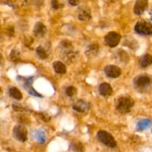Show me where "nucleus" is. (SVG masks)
I'll return each instance as SVG.
<instances>
[{"instance_id": "obj_10", "label": "nucleus", "mask_w": 152, "mask_h": 152, "mask_svg": "<svg viewBox=\"0 0 152 152\" xmlns=\"http://www.w3.org/2000/svg\"><path fill=\"white\" fill-rule=\"evenodd\" d=\"M33 32H34L35 37H38V38H42L45 35L46 32H47V28L42 22H38L34 25Z\"/></svg>"}, {"instance_id": "obj_21", "label": "nucleus", "mask_w": 152, "mask_h": 152, "mask_svg": "<svg viewBox=\"0 0 152 152\" xmlns=\"http://www.w3.org/2000/svg\"><path fill=\"white\" fill-rule=\"evenodd\" d=\"M37 54L38 55L39 58L42 60L47 59L48 57V52H46V50L42 47V46H39V47H37Z\"/></svg>"}, {"instance_id": "obj_8", "label": "nucleus", "mask_w": 152, "mask_h": 152, "mask_svg": "<svg viewBox=\"0 0 152 152\" xmlns=\"http://www.w3.org/2000/svg\"><path fill=\"white\" fill-rule=\"evenodd\" d=\"M105 73L108 77H112V78H116L120 76L121 75V69L120 67L114 65H108L105 68Z\"/></svg>"}, {"instance_id": "obj_22", "label": "nucleus", "mask_w": 152, "mask_h": 152, "mask_svg": "<svg viewBox=\"0 0 152 152\" xmlns=\"http://www.w3.org/2000/svg\"><path fill=\"white\" fill-rule=\"evenodd\" d=\"M77 88L73 86H70L66 88V89H65V93H66V95L68 96L72 97L77 93Z\"/></svg>"}, {"instance_id": "obj_4", "label": "nucleus", "mask_w": 152, "mask_h": 152, "mask_svg": "<svg viewBox=\"0 0 152 152\" xmlns=\"http://www.w3.org/2000/svg\"><path fill=\"white\" fill-rule=\"evenodd\" d=\"M134 30L137 34L141 35L152 34V24L147 21H139L134 27Z\"/></svg>"}, {"instance_id": "obj_17", "label": "nucleus", "mask_w": 152, "mask_h": 152, "mask_svg": "<svg viewBox=\"0 0 152 152\" xmlns=\"http://www.w3.org/2000/svg\"><path fill=\"white\" fill-rule=\"evenodd\" d=\"M53 67L54 71L58 74H65L66 72L67 68L65 64L61 61H55L53 63Z\"/></svg>"}, {"instance_id": "obj_27", "label": "nucleus", "mask_w": 152, "mask_h": 152, "mask_svg": "<svg viewBox=\"0 0 152 152\" xmlns=\"http://www.w3.org/2000/svg\"><path fill=\"white\" fill-rule=\"evenodd\" d=\"M1 87H0V93H1Z\"/></svg>"}, {"instance_id": "obj_1", "label": "nucleus", "mask_w": 152, "mask_h": 152, "mask_svg": "<svg viewBox=\"0 0 152 152\" xmlns=\"http://www.w3.org/2000/svg\"><path fill=\"white\" fill-rule=\"evenodd\" d=\"M134 86L140 92H146L152 86V78L146 74L137 75L134 79Z\"/></svg>"}, {"instance_id": "obj_9", "label": "nucleus", "mask_w": 152, "mask_h": 152, "mask_svg": "<svg viewBox=\"0 0 152 152\" xmlns=\"http://www.w3.org/2000/svg\"><path fill=\"white\" fill-rule=\"evenodd\" d=\"M148 5V0H137L134 7V12L137 15H141L145 11Z\"/></svg>"}, {"instance_id": "obj_16", "label": "nucleus", "mask_w": 152, "mask_h": 152, "mask_svg": "<svg viewBox=\"0 0 152 152\" xmlns=\"http://www.w3.org/2000/svg\"><path fill=\"white\" fill-rule=\"evenodd\" d=\"M140 66L142 68H146L152 63V55L149 54L143 55L140 58Z\"/></svg>"}, {"instance_id": "obj_19", "label": "nucleus", "mask_w": 152, "mask_h": 152, "mask_svg": "<svg viewBox=\"0 0 152 152\" xmlns=\"http://www.w3.org/2000/svg\"><path fill=\"white\" fill-rule=\"evenodd\" d=\"M9 95L11 96L12 98H15L16 100H21L22 98V94L20 92L19 89L14 86H11L9 89Z\"/></svg>"}, {"instance_id": "obj_18", "label": "nucleus", "mask_w": 152, "mask_h": 152, "mask_svg": "<svg viewBox=\"0 0 152 152\" xmlns=\"http://www.w3.org/2000/svg\"><path fill=\"white\" fill-rule=\"evenodd\" d=\"M99 52V46L96 43H93L88 47L86 55L88 57H95Z\"/></svg>"}, {"instance_id": "obj_11", "label": "nucleus", "mask_w": 152, "mask_h": 152, "mask_svg": "<svg viewBox=\"0 0 152 152\" xmlns=\"http://www.w3.org/2000/svg\"><path fill=\"white\" fill-rule=\"evenodd\" d=\"M73 109L78 113H85L88 109V104L83 100H79L73 104Z\"/></svg>"}, {"instance_id": "obj_5", "label": "nucleus", "mask_w": 152, "mask_h": 152, "mask_svg": "<svg viewBox=\"0 0 152 152\" xmlns=\"http://www.w3.org/2000/svg\"><path fill=\"white\" fill-rule=\"evenodd\" d=\"M34 77H28V78H25V77H21L20 75H18L17 77V80H19V81L22 82V85L25 87V89H26L27 92H28L29 94H31V95H34V96H37V97H42V95H40L39 92H37L34 88L32 87V83L33 80H34Z\"/></svg>"}, {"instance_id": "obj_25", "label": "nucleus", "mask_w": 152, "mask_h": 152, "mask_svg": "<svg viewBox=\"0 0 152 152\" xmlns=\"http://www.w3.org/2000/svg\"><path fill=\"white\" fill-rule=\"evenodd\" d=\"M80 0H68V2L70 4H71L72 6H77L78 5L79 3H80Z\"/></svg>"}, {"instance_id": "obj_7", "label": "nucleus", "mask_w": 152, "mask_h": 152, "mask_svg": "<svg viewBox=\"0 0 152 152\" xmlns=\"http://www.w3.org/2000/svg\"><path fill=\"white\" fill-rule=\"evenodd\" d=\"M104 40L106 45H108L109 47L114 48L120 43L121 40V35L115 31H111L105 35Z\"/></svg>"}, {"instance_id": "obj_3", "label": "nucleus", "mask_w": 152, "mask_h": 152, "mask_svg": "<svg viewBox=\"0 0 152 152\" xmlns=\"http://www.w3.org/2000/svg\"><path fill=\"white\" fill-rule=\"evenodd\" d=\"M97 138L102 144L107 147L114 148L117 146V142L111 134L105 131H99L97 133Z\"/></svg>"}, {"instance_id": "obj_13", "label": "nucleus", "mask_w": 152, "mask_h": 152, "mask_svg": "<svg viewBox=\"0 0 152 152\" xmlns=\"http://www.w3.org/2000/svg\"><path fill=\"white\" fill-rule=\"evenodd\" d=\"M152 125V121L149 119H144L139 121L137 124L136 129L138 131H142L149 128Z\"/></svg>"}, {"instance_id": "obj_24", "label": "nucleus", "mask_w": 152, "mask_h": 152, "mask_svg": "<svg viewBox=\"0 0 152 152\" xmlns=\"http://www.w3.org/2000/svg\"><path fill=\"white\" fill-rule=\"evenodd\" d=\"M64 4L62 0H52L51 6L53 9H59L63 7Z\"/></svg>"}, {"instance_id": "obj_12", "label": "nucleus", "mask_w": 152, "mask_h": 152, "mask_svg": "<svg viewBox=\"0 0 152 152\" xmlns=\"http://www.w3.org/2000/svg\"><path fill=\"white\" fill-rule=\"evenodd\" d=\"M99 93L102 96H110L113 94V89L109 83H101L99 87Z\"/></svg>"}, {"instance_id": "obj_2", "label": "nucleus", "mask_w": 152, "mask_h": 152, "mask_svg": "<svg viewBox=\"0 0 152 152\" xmlns=\"http://www.w3.org/2000/svg\"><path fill=\"white\" fill-rule=\"evenodd\" d=\"M134 104V101L129 96H122L118 98L117 102V110L120 113H128L132 110Z\"/></svg>"}, {"instance_id": "obj_23", "label": "nucleus", "mask_w": 152, "mask_h": 152, "mask_svg": "<svg viewBox=\"0 0 152 152\" xmlns=\"http://www.w3.org/2000/svg\"><path fill=\"white\" fill-rule=\"evenodd\" d=\"M10 58L12 61H13V62H17V61H19V59H20L19 52L16 50H12V52H10Z\"/></svg>"}, {"instance_id": "obj_14", "label": "nucleus", "mask_w": 152, "mask_h": 152, "mask_svg": "<svg viewBox=\"0 0 152 152\" xmlns=\"http://www.w3.org/2000/svg\"><path fill=\"white\" fill-rule=\"evenodd\" d=\"M78 19L80 21H88L91 19V13L88 8L83 7L80 9L78 13Z\"/></svg>"}, {"instance_id": "obj_20", "label": "nucleus", "mask_w": 152, "mask_h": 152, "mask_svg": "<svg viewBox=\"0 0 152 152\" xmlns=\"http://www.w3.org/2000/svg\"><path fill=\"white\" fill-rule=\"evenodd\" d=\"M71 148L74 152H84V146L80 142H74L71 145Z\"/></svg>"}, {"instance_id": "obj_15", "label": "nucleus", "mask_w": 152, "mask_h": 152, "mask_svg": "<svg viewBox=\"0 0 152 152\" xmlns=\"http://www.w3.org/2000/svg\"><path fill=\"white\" fill-rule=\"evenodd\" d=\"M33 137L35 139H37L38 141V142L40 143V144L45 143V142L46 140L45 133V131L41 129L35 130V131H33Z\"/></svg>"}, {"instance_id": "obj_26", "label": "nucleus", "mask_w": 152, "mask_h": 152, "mask_svg": "<svg viewBox=\"0 0 152 152\" xmlns=\"http://www.w3.org/2000/svg\"><path fill=\"white\" fill-rule=\"evenodd\" d=\"M149 14L151 15V19H152V10H151V11L149 12Z\"/></svg>"}, {"instance_id": "obj_6", "label": "nucleus", "mask_w": 152, "mask_h": 152, "mask_svg": "<svg viewBox=\"0 0 152 152\" xmlns=\"http://www.w3.org/2000/svg\"><path fill=\"white\" fill-rule=\"evenodd\" d=\"M13 135L16 139L22 142H24L28 139V131L23 125H16L13 128Z\"/></svg>"}]
</instances>
